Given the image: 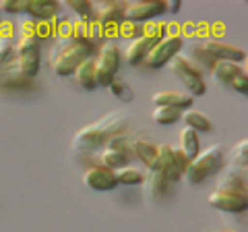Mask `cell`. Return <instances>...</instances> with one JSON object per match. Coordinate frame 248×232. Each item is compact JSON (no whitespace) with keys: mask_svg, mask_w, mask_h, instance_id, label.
I'll return each mask as SVG.
<instances>
[{"mask_svg":"<svg viewBox=\"0 0 248 232\" xmlns=\"http://www.w3.org/2000/svg\"><path fill=\"white\" fill-rule=\"evenodd\" d=\"M128 125V114L122 110H116L102 116L97 122L81 129L73 139V151L91 153L102 149L114 135H120Z\"/></svg>","mask_w":248,"mask_h":232,"instance_id":"1","label":"cell"},{"mask_svg":"<svg viewBox=\"0 0 248 232\" xmlns=\"http://www.w3.org/2000/svg\"><path fill=\"white\" fill-rule=\"evenodd\" d=\"M93 48L75 37H58L56 46L52 48V68L56 75H73L75 68L79 66L87 56H91Z\"/></svg>","mask_w":248,"mask_h":232,"instance_id":"2","label":"cell"},{"mask_svg":"<svg viewBox=\"0 0 248 232\" xmlns=\"http://www.w3.org/2000/svg\"><path fill=\"white\" fill-rule=\"evenodd\" d=\"M223 166H226V148H223L221 143H215L207 149H201L197 156L190 160V166L184 172V176L190 184H199V182H203L207 176L221 172Z\"/></svg>","mask_w":248,"mask_h":232,"instance_id":"3","label":"cell"},{"mask_svg":"<svg viewBox=\"0 0 248 232\" xmlns=\"http://www.w3.org/2000/svg\"><path fill=\"white\" fill-rule=\"evenodd\" d=\"M170 68H172V73L178 77V81L188 89V96H205L207 94V83H205L203 73L184 56V52H178L176 56L170 60Z\"/></svg>","mask_w":248,"mask_h":232,"instance_id":"4","label":"cell"},{"mask_svg":"<svg viewBox=\"0 0 248 232\" xmlns=\"http://www.w3.org/2000/svg\"><path fill=\"white\" fill-rule=\"evenodd\" d=\"M211 77L221 87H232L238 94L248 91V75L246 68L240 63H230V60H215L211 68Z\"/></svg>","mask_w":248,"mask_h":232,"instance_id":"5","label":"cell"},{"mask_svg":"<svg viewBox=\"0 0 248 232\" xmlns=\"http://www.w3.org/2000/svg\"><path fill=\"white\" fill-rule=\"evenodd\" d=\"M40 58H42V48L35 37H19L15 44V60L19 71L25 77H35L40 71Z\"/></svg>","mask_w":248,"mask_h":232,"instance_id":"6","label":"cell"},{"mask_svg":"<svg viewBox=\"0 0 248 232\" xmlns=\"http://www.w3.org/2000/svg\"><path fill=\"white\" fill-rule=\"evenodd\" d=\"M130 158H133V151H130V141L122 133L114 135L110 141H108L102 151L97 153V162L110 170H118L128 166Z\"/></svg>","mask_w":248,"mask_h":232,"instance_id":"7","label":"cell"},{"mask_svg":"<svg viewBox=\"0 0 248 232\" xmlns=\"http://www.w3.org/2000/svg\"><path fill=\"white\" fill-rule=\"evenodd\" d=\"M120 66V48L116 42H106L102 48H99V54L95 58V75H97V87H108L110 81L118 73Z\"/></svg>","mask_w":248,"mask_h":232,"instance_id":"8","label":"cell"},{"mask_svg":"<svg viewBox=\"0 0 248 232\" xmlns=\"http://www.w3.org/2000/svg\"><path fill=\"white\" fill-rule=\"evenodd\" d=\"M182 35H174V33H168L166 37H161L153 44V48L149 50V54L145 56L143 65L147 68H161L164 65H168L178 52L182 50Z\"/></svg>","mask_w":248,"mask_h":232,"instance_id":"9","label":"cell"},{"mask_svg":"<svg viewBox=\"0 0 248 232\" xmlns=\"http://www.w3.org/2000/svg\"><path fill=\"white\" fill-rule=\"evenodd\" d=\"M201 46L205 48V52L211 56L213 60H230V63H244L246 58V52L238 46H232L228 42H221V40H215V37H207V40L201 42Z\"/></svg>","mask_w":248,"mask_h":232,"instance_id":"10","label":"cell"},{"mask_svg":"<svg viewBox=\"0 0 248 232\" xmlns=\"http://www.w3.org/2000/svg\"><path fill=\"white\" fill-rule=\"evenodd\" d=\"M166 11V2H157V0H130L124 6V19L143 23L151 17H157Z\"/></svg>","mask_w":248,"mask_h":232,"instance_id":"11","label":"cell"},{"mask_svg":"<svg viewBox=\"0 0 248 232\" xmlns=\"http://www.w3.org/2000/svg\"><path fill=\"white\" fill-rule=\"evenodd\" d=\"M207 203L211 205V207H215V210L238 214V212H244L246 207H248V197L246 195H238V193H232V191H219V189H215V191L209 193Z\"/></svg>","mask_w":248,"mask_h":232,"instance_id":"12","label":"cell"},{"mask_svg":"<svg viewBox=\"0 0 248 232\" xmlns=\"http://www.w3.org/2000/svg\"><path fill=\"white\" fill-rule=\"evenodd\" d=\"M124 2L120 0H97L91 2V11H93V19L102 25H120L124 21Z\"/></svg>","mask_w":248,"mask_h":232,"instance_id":"13","label":"cell"},{"mask_svg":"<svg viewBox=\"0 0 248 232\" xmlns=\"http://www.w3.org/2000/svg\"><path fill=\"white\" fill-rule=\"evenodd\" d=\"M83 182L93 191H112V189L118 187L114 170L106 168L102 164H93V166H89L87 170H85Z\"/></svg>","mask_w":248,"mask_h":232,"instance_id":"14","label":"cell"},{"mask_svg":"<svg viewBox=\"0 0 248 232\" xmlns=\"http://www.w3.org/2000/svg\"><path fill=\"white\" fill-rule=\"evenodd\" d=\"M217 189L219 191H232V193H238V195L248 197L246 170L236 168V166H223L219 179H217Z\"/></svg>","mask_w":248,"mask_h":232,"instance_id":"15","label":"cell"},{"mask_svg":"<svg viewBox=\"0 0 248 232\" xmlns=\"http://www.w3.org/2000/svg\"><path fill=\"white\" fill-rule=\"evenodd\" d=\"M157 170L166 176L168 182H176V181H180L184 176L180 172V168L176 166V162H174L172 145H170V143H161L157 148Z\"/></svg>","mask_w":248,"mask_h":232,"instance_id":"16","label":"cell"},{"mask_svg":"<svg viewBox=\"0 0 248 232\" xmlns=\"http://www.w3.org/2000/svg\"><path fill=\"white\" fill-rule=\"evenodd\" d=\"M157 143H153L151 139H135V141H130V151H133V156H137L139 160L143 162V164L151 170H157Z\"/></svg>","mask_w":248,"mask_h":232,"instance_id":"17","label":"cell"},{"mask_svg":"<svg viewBox=\"0 0 248 232\" xmlns=\"http://www.w3.org/2000/svg\"><path fill=\"white\" fill-rule=\"evenodd\" d=\"M151 102L155 106H170V108H178V110H188L192 106V96L184 94V91H172V89H164L153 94Z\"/></svg>","mask_w":248,"mask_h":232,"instance_id":"18","label":"cell"},{"mask_svg":"<svg viewBox=\"0 0 248 232\" xmlns=\"http://www.w3.org/2000/svg\"><path fill=\"white\" fill-rule=\"evenodd\" d=\"M155 42H157V40H153L151 35H141V37H137V40H130L126 52H124V58H126V63L130 66L141 65L143 60H145V56L149 54V50L153 48Z\"/></svg>","mask_w":248,"mask_h":232,"instance_id":"19","label":"cell"},{"mask_svg":"<svg viewBox=\"0 0 248 232\" xmlns=\"http://www.w3.org/2000/svg\"><path fill=\"white\" fill-rule=\"evenodd\" d=\"M145 195L147 199H151V201H161L166 197V193H168V179L164 174L159 172V170H151L149 174L145 176Z\"/></svg>","mask_w":248,"mask_h":232,"instance_id":"20","label":"cell"},{"mask_svg":"<svg viewBox=\"0 0 248 232\" xmlns=\"http://www.w3.org/2000/svg\"><path fill=\"white\" fill-rule=\"evenodd\" d=\"M75 79L83 89H95L97 87V75H95V58L87 56L83 63L75 68Z\"/></svg>","mask_w":248,"mask_h":232,"instance_id":"21","label":"cell"},{"mask_svg":"<svg viewBox=\"0 0 248 232\" xmlns=\"http://www.w3.org/2000/svg\"><path fill=\"white\" fill-rule=\"evenodd\" d=\"M25 13L33 19H54L58 13V2L52 0H25Z\"/></svg>","mask_w":248,"mask_h":232,"instance_id":"22","label":"cell"},{"mask_svg":"<svg viewBox=\"0 0 248 232\" xmlns=\"http://www.w3.org/2000/svg\"><path fill=\"white\" fill-rule=\"evenodd\" d=\"M184 120V127L192 129L195 133H209V131L213 129L211 120H209V116L199 112V110H192V108H188V110H182V118Z\"/></svg>","mask_w":248,"mask_h":232,"instance_id":"23","label":"cell"},{"mask_svg":"<svg viewBox=\"0 0 248 232\" xmlns=\"http://www.w3.org/2000/svg\"><path fill=\"white\" fill-rule=\"evenodd\" d=\"M190 54H184L186 58L190 60L192 65H195L201 73H211V68H213V65H215V60L209 56V54L205 52V48L201 46V42H195V44H190V50H188Z\"/></svg>","mask_w":248,"mask_h":232,"instance_id":"24","label":"cell"},{"mask_svg":"<svg viewBox=\"0 0 248 232\" xmlns=\"http://www.w3.org/2000/svg\"><path fill=\"white\" fill-rule=\"evenodd\" d=\"M0 85H4V87H27L29 77L23 75L15 63H9L0 71Z\"/></svg>","mask_w":248,"mask_h":232,"instance_id":"25","label":"cell"},{"mask_svg":"<svg viewBox=\"0 0 248 232\" xmlns=\"http://www.w3.org/2000/svg\"><path fill=\"white\" fill-rule=\"evenodd\" d=\"M186 156H188V160H192L197 156V153L201 151V145H199V135L195 133L192 129H188V127H184L182 131H180V145H178Z\"/></svg>","mask_w":248,"mask_h":232,"instance_id":"26","label":"cell"},{"mask_svg":"<svg viewBox=\"0 0 248 232\" xmlns=\"http://www.w3.org/2000/svg\"><path fill=\"white\" fill-rule=\"evenodd\" d=\"M180 118H182V110H178V108L155 106V110H153V120L157 125H174Z\"/></svg>","mask_w":248,"mask_h":232,"instance_id":"27","label":"cell"},{"mask_svg":"<svg viewBox=\"0 0 248 232\" xmlns=\"http://www.w3.org/2000/svg\"><path fill=\"white\" fill-rule=\"evenodd\" d=\"M114 174H116V182L118 184H141L145 181V174L141 172V170L130 168V166L114 170Z\"/></svg>","mask_w":248,"mask_h":232,"instance_id":"28","label":"cell"},{"mask_svg":"<svg viewBox=\"0 0 248 232\" xmlns=\"http://www.w3.org/2000/svg\"><path fill=\"white\" fill-rule=\"evenodd\" d=\"M118 35L128 37V40H137V37L145 35V23H137V21H126V19H124L118 25Z\"/></svg>","mask_w":248,"mask_h":232,"instance_id":"29","label":"cell"},{"mask_svg":"<svg viewBox=\"0 0 248 232\" xmlns=\"http://www.w3.org/2000/svg\"><path fill=\"white\" fill-rule=\"evenodd\" d=\"M246 149H248V141H246V139H242L240 143H236L234 148H232V153H230V162H232L230 166L246 170V166H248V160H246L248 153H246Z\"/></svg>","mask_w":248,"mask_h":232,"instance_id":"30","label":"cell"},{"mask_svg":"<svg viewBox=\"0 0 248 232\" xmlns=\"http://www.w3.org/2000/svg\"><path fill=\"white\" fill-rule=\"evenodd\" d=\"M110 91L116 96V98H120V99H124V102H130L133 99V89H130V85H128V81H124V79H120V77H114V79L110 81Z\"/></svg>","mask_w":248,"mask_h":232,"instance_id":"31","label":"cell"},{"mask_svg":"<svg viewBox=\"0 0 248 232\" xmlns=\"http://www.w3.org/2000/svg\"><path fill=\"white\" fill-rule=\"evenodd\" d=\"M64 2H66L68 9L79 15L81 21H91L93 19V11H91L89 0H64Z\"/></svg>","mask_w":248,"mask_h":232,"instance_id":"32","label":"cell"},{"mask_svg":"<svg viewBox=\"0 0 248 232\" xmlns=\"http://www.w3.org/2000/svg\"><path fill=\"white\" fill-rule=\"evenodd\" d=\"M2 11L11 15L25 13V0H0V13Z\"/></svg>","mask_w":248,"mask_h":232,"instance_id":"33","label":"cell"},{"mask_svg":"<svg viewBox=\"0 0 248 232\" xmlns=\"http://www.w3.org/2000/svg\"><path fill=\"white\" fill-rule=\"evenodd\" d=\"M172 156H174V162H176V166L180 168V172L184 174L186 170H188V166H190V160H188V156L180 149V148H172Z\"/></svg>","mask_w":248,"mask_h":232,"instance_id":"34","label":"cell"},{"mask_svg":"<svg viewBox=\"0 0 248 232\" xmlns=\"http://www.w3.org/2000/svg\"><path fill=\"white\" fill-rule=\"evenodd\" d=\"M19 37H35V19H23L19 23Z\"/></svg>","mask_w":248,"mask_h":232,"instance_id":"35","label":"cell"},{"mask_svg":"<svg viewBox=\"0 0 248 232\" xmlns=\"http://www.w3.org/2000/svg\"><path fill=\"white\" fill-rule=\"evenodd\" d=\"M166 11L178 13V11H180V2H178V0H166Z\"/></svg>","mask_w":248,"mask_h":232,"instance_id":"36","label":"cell"},{"mask_svg":"<svg viewBox=\"0 0 248 232\" xmlns=\"http://www.w3.org/2000/svg\"><path fill=\"white\" fill-rule=\"evenodd\" d=\"M219 232H240V230H219Z\"/></svg>","mask_w":248,"mask_h":232,"instance_id":"37","label":"cell"}]
</instances>
